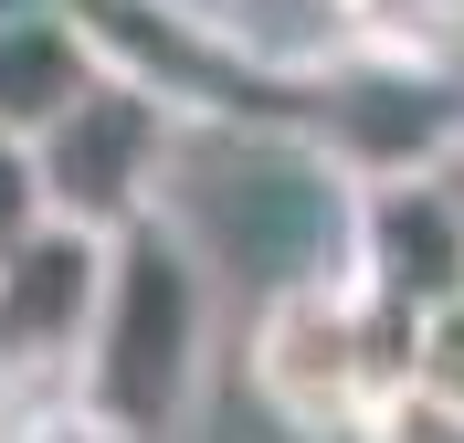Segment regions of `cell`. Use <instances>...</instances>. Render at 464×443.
Segmentation results:
<instances>
[{
    "instance_id": "cell-1",
    "label": "cell",
    "mask_w": 464,
    "mask_h": 443,
    "mask_svg": "<svg viewBox=\"0 0 464 443\" xmlns=\"http://www.w3.org/2000/svg\"><path fill=\"white\" fill-rule=\"evenodd\" d=\"M74 380H85L95 433H179L190 422L211 380V265L179 222L138 211L106 233V295L74 349Z\"/></svg>"
},
{
    "instance_id": "cell-2",
    "label": "cell",
    "mask_w": 464,
    "mask_h": 443,
    "mask_svg": "<svg viewBox=\"0 0 464 443\" xmlns=\"http://www.w3.org/2000/svg\"><path fill=\"white\" fill-rule=\"evenodd\" d=\"M411 306H391L359 274H306L254 317V390L295 433H380L391 390L411 380Z\"/></svg>"
},
{
    "instance_id": "cell-3",
    "label": "cell",
    "mask_w": 464,
    "mask_h": 443,
    "mask_svg": "<svg viewBox=\"0 0 464 443\" xmlns=\"http://www.w3.org/2000/svg\"><path fill=\"white\" fill-rule=\"evenodd\" d=\"M179 127H190V106H179L169 85H148V74H127V63H116L85 106H63V117L32 138L43 201H53L63 222H95V233L138 222V211H159V169H169Z\"/></svg>"
},
{
    "instance_id": "cell-4",
    "label": "cell",
    "mask_w": 464,
    "mask_h": 443,
    "mask_svg": "<svg viewBox=\"0 0 464 443\" xmlns=\"http://www.w3.org/2000/svg\"><path fill=\"white\" fill-rule=\"evenodd\" d=\"M348 274L380 285L391 306H411V317H433V306H454V295H464V179H454V159L359 169Z\"/></svg>"
},
{
    "instance_id": "cell-5",
    "label": "cell",
    "mask_w": 464,
    "mask_h": 443,
    "mask_svg": "<svg viewBox=\"0 0 464 443\" xmlns=\"http://www.w3.org/2000/svg\"><path fill=\"white\" fill-rule=\"evenodd\" d=\"M106 295V233L43 211L22 243H0V359H74Z\"/></svg>"
},
{
    "instance_id": "cell-6",
    "label": "cell",
    "mask_w": 464,
    "mask_h": 443,
    "mask_svg": "<svg viewBox=\"0 0 464 443\" xmlns=\"http://www.w3.org/2000/svg\"><path fill=\"white\" fill-rule=\"evenodd\" d=\"M106 74H116V53H106V32L85 22V0H22V11H0V127L11 138H43Z\"/></svg>"
},
{
    "instance_id": "cell-7",
    "label": "cell",
    "mask_w": 464,
    "mask_h": 443,
    "mask_svg": "<svg viewBox=\"0 0 464 443\" xmlns=\"http://www.w3.org/2000/svg\"><path fill=\"white\" fill-rule=\"evenodd\" d=\"M348 43L401 63H454L464 43V0H348Z\"/></svg>"
},
{
    "instance_id": "cell-8",
    "label": "cell",
    "mask_w": 464,
    "mask_h": 443,
    "mask_svg": "<svg viewBox=\"0 0 464 443\" xmlns=\"http://www.w3.org/2000/svg\"><path fill=\"white\" fill-rule=\"evenodd\" d=\"M454 179H464V148H454Z\"/></svg>"
},
{
    "instance_id": "cell-9",
    "label": "cell",
    "mask_w": 464,
    "mask_h": 443,
    "mask_svg": "<svg viewBox=\"0 0 464 443\" xmlns=\"http://www.w3.org/2000/svg\"><path fill=\"white\" fill-rule=\"evenodd\" d=\"M338 11H348V0H338Z\"/></svg>"
}]
</instances>
